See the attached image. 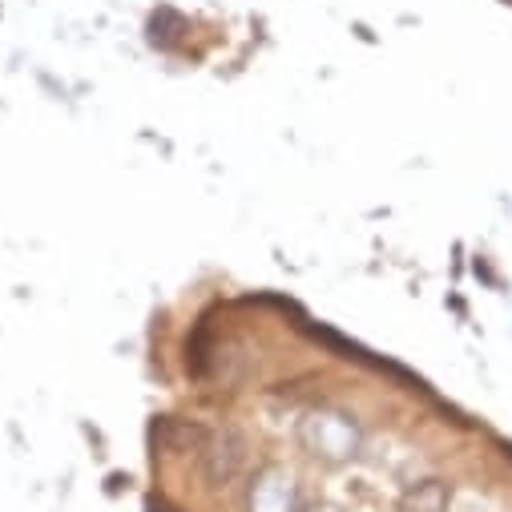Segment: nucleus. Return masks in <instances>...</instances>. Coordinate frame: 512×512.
I'll list each match as a JSON object with an SVG mask.
<instances>
[{
    "label": "nucleus",
    "instance_id": "f257e3e1",
    "mask_svg": "<svg viewBox=\"0 0 512 512\" xmlns=\"http://www.w3.org/2000/svg\"><path fill=\"white\" fill-rule=\"evenodd\" d=\"M299 444L307 456H315L319 464L327 468H343V464H355L363 456V444H367V432L363 424L343 412V408H311L303 420H299Z\"/></svg>",
    "mask_w": 512,
    "mask_h": 512
},
{
    "label": "nucleus",
    "instance_id": "f03ea898",
    "mask_svg": "<svg viewBox=\"0 0 512 512\" xmlns=\"http://www.w3.org/2000/svg\"><path fill=\"white\" fill-rule=\"evenodd\" d=\"M303 480L287 464H263L259 472H250L242 512H303Z\"/></svg>",
    "mask_w": 512,
    "mask_h": 512
},
{
    "label": "nucleus",
    "instance_id": "7ed1b4c3",
    "mask_svg": "<svg viewBox=\"0 0 512 512\" xmlns=\"http://www.w3.org/2000/svg\"><path fill=\"white\" fill-rule=\"evenodd\" d=\"M202 472L210 484H234L246 472V440L238 432H218L202 452Z\"/></svg>",
    "mask_w": 512,
    "mask_h": 512
},
{
    "label": "nucleus",
    "instance_id": "20e7f679",
    "mask_svg": "<svg viewBox=\"0 0 512 512\" xmlns=\"http://www.w3.org/2000/svg\"><path fill=\"white\" fill-rule=\"evenodd\" d=\"M400 512H452V488L440 476L412 480L400 496Z\"/></svg>",
    "mask_w": 512,
    "mask_h": 512
},
{
    "label": "nucleus",
    "instance_id": "39448f33",
    "mask_svg": "<svg viewBox=\"0 0 512 512\" xmlns=\"http://www.w3.org/2000/svg\"><path fill=\"white\" fill-rule=\"evenodd\" d=\"M303 512H339V508H327V504H307Z\"/></svg>",
    "mask_w": 512,
    "mask_h": 512
}]
</instances>
